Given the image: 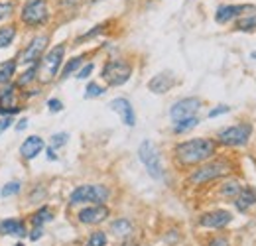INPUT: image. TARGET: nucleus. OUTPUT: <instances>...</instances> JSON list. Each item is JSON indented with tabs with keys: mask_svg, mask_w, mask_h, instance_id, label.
<instances>
[{
	"mask_svg": "<svg viewBox=\"0 0 256 246\" xmlns=\"http://www.w3.org/2000/svg\"><path fill=\"white\" fill-rule=\"evenodd\" d=\"M217 152V142L211 138H192L176 146V160L184 168L201 166Z\"/></svg>",
	"mask_w": 256,
	"mask_h": 246,
	"instance_id": "nucleus-1",
	"label": "nucleus"
},
{
	"mask_svg": "<svg viewBox=\"0 0 256 246\" xmlns=\"http://www.w3.org/2000/svg\"><path fill=\"white\" fill-rule=\"evenodd\" d=\"M65 58V44H60L56 48H52L48 54H44V58L38 63V79L42 85H48L52 83L60 69H62V63H64Z\"/></svg>",
	"mask_w": 256,
	"mask_h": 246,
	"instance_id": "nucleus-2",
	"label": "nucleus"
},
{
	"mask_svg": "<svg viewBox=\"0 0 256 246\" xmlns=\"http://www.w3.org/2000/svg\"><path fill=\"white\" fill-rule=\"evenodd\" d=\"M110 197V189L106 185L100 184H87L79 185L71 191L69 195V205H81V203H89V205H104Z\"/></svg>",
	"mask_w": 256,
	"mask_h": 246,
	"instance_id": "nucleus-3",
	"label": "nucleus"
},
{
	"mask_svg": "<svg viewBox=\"0 0 256 246\" xmlns=\"http://www.w3.org/2000/svg\"><path fill=\"white\" fill-rule=\"evenodd\" d=\"M232 170L230 162L228 160H215V162H209V164H201L192 176H190V184L192 185H203L209 184L213 180H219L228 176Z\"/></svg>",
	"mask_w": 256,
	"mask_h": 246,
	"instance_id": "nucleus-4",
	"label": "nucleus"
},
{
	"mask_svg": "<svg viewBox=\"0 0 256 246\" xmlns=\"http://www.w3.org/2000/svg\"><path fill=\"white\" fill-rule=\"evenodd\" d=\"M138 158L144 164L146 172L150 174L152 180H164V166H162V156L158 152V146L152 140H144L138 146Z\"/></svg>",
	"mask_w": 256,
	"mask_h": 246,
	"instance_id": "nucleus-5",
	"label": "nucleus"
},
{
	"mask_svg": "<svg viewBox=\"0 0 256 246\" xmlns=\"http://www.w3.org/2000/svg\"><path fill=\"white\" fill-rule=\"evenodd\" d=\"M132 75V65L124 60H110L104 63L102 71H100V79L108 85V87H120L124 85Z\"/></svg>",
	"mask_w": 256,
	"mask_h": 246,
	"instance_id": "nucleus-6",
	"label": "nucleus"
},
{
	"mask_svg": "<svg viewBox=\"0 0 256 246\" xmlns=\"http://www.w3.org/2000/svg\"><path fill=\"white\" fill-rule=\"evenodd\" d=\"M250 134H252V124L240 122V124H234V126L223 128L217 134V142L223 144V146L238 148V146H244L250 140Z\"/></svg>",
	"mask_w": 256,
	"mask_h": 246,
	"instance_id": "nucleus-7",
	"label": "nucleus"
},
{
	"mask_svg": "<svg viewBox=\"0 0 256 246\" xmlns=\"http://www.w3.org/2000/svg\"><path fill=\"white\" fill-rule=\"evenodd\" d=\"M20 18L26 26L30 28H38V26H44L50 18V8H48V2L46 0H28L20 12Z\"/></svg>",
	"mask_w": 256,
	"mask_h": 246,
	"instance_id": "nucleus-8",
	"label": "nucleus"
},
{
	"mask_svg": "<svg viewBox=\"0 0 256 246\" xmlns=\"http://www.w3.org/2000/svg\"><path fill=\"white\" fill-rule=\"evenodd\" d=\"M48 42H50L48 36H38V38H34L32 42L20 52V56H18L16 62L22 63V65H28V67L40 63V60L44 58V54H46V50H48Z\"/></svg>",
	"mask_w": 256,
	"mask_h": 246,
	"instance_id": "nucleus-9",
	"label": "nucleus"
},
{
	"mask_svg": "<svg viewBox=\"0 0 256 246\" xmlns=\"http://www.w3.org/2000/svg\"><path fill=\"white\" fill-rule=\"evenodd\" d=\"M22 104L18 98V85L16 83H8L0 89V114L2 116H12L16 112H20Z\"/></svg>",
	"mask_w": 256,
	"mask_h": 246,
	"instance_id": "nucleus-10",
	"label": "nucleus"
},
{
	"mask_svg": "<svg viewBox=\"0 0 256 246\" xmlns=\"http://www.w3.org/2000/svg\"><path fill=\"white\" fill-rule=\"evenodd\" d=\"M199 108H201V98H197V96H188V98L178 100L170 108L172 122H178V120H184V118H190V116H197Z\"/></svg>",
	"mask_w": 256,
	"mask_h": 246,
	"instance_id": "nucleus-11",
	"label": "nucleus"
},
{
	"mask_svg": "<svg viewBox=\"0 0 256 246\" xmlns=\"http://www.w3.org/2000/svg\"><path fill=\"white\" fill-rule=\"evenodd\" d=\"M108 215H110V209L106 205H89V207H85L77 213V218H79L81 224H91L93 226V224L104 222L108 218Z\"/></svg>",
	"mask_w": 256,
	"mask_h": 246,
	"instance_id": "nucleus-12",
	"label": "nucleus"
},
{
	"mask_svg": "<svg viewBox=\"0 0 256 246\" xmlns=\"http://www.w3.org/2000/svg\"><path fill=\"white\" fill-rule=\"evenodd\" d=\"M246 10H256V6H250V4H224V6H219L217 12H215V22L217 24H228L230 20L242 16Z\"/></svg>",
	"mask_w": 256,
	"mask_h": 246,
	"instance_id": "nucleus-13",
	"label": "nucleus"
},
{
	"mask_svg": "<svg viewBox=\"0 0 256 246\" xmlns=\"http://www.w3.org/2000/svg\"><path fill=\"white\" fill-rule=\"evenodd\" d=\"M230 220H232V215H230L228 211L219 209V211L203 213V215L199 216V226H203V228H215V230H221V228H224L226 224H230Z\"/></svg>",
	"mask_w": 256,
	"mask_h": 246,
	"instance_id": "nucleus-14",
	"label": "nucleus"
},
{
	"mask_svg": "<svg viewBox=\"0 0 256 246\" xmlns=\"http://www.w3.org/2000/svg\"><path fill=\"white\" fill-rule=\"evenodd\" d=\"M108 106H110V110H114L120 116V120L126 124V126H134L136 124V112H134V108H132V104H130L128 98H124V96L112 98Z\"/></svg>",
	"mask_w": 256,
	"mask_h": 246,
	"instance_id": "nucleus-15",
	"label": "nucleus"
},
{
	"mask_svg": "<svg viewBox=\"0 0 256 246\" xmlns=\"http://www.w3.org/2000/svg\"><path fill=\"white\" fill-rule=\"evenodd\" d=\"M176 85V77L172 71H162V73H156L150 81H148V89L150 92H156V94H164L168 92L172 87Z\"/></svg>",
	"mask_w": 256,
	"mask_h": 246,
	"instance_id": "nucleus-16",
	"label": "nucleus"
},
{
	"mask_svg": "<svg viewBox=\"0 0 256 246\" xmlns=\"http://www.w3.org/2000/svg\"><path fill=\"white\" fill-rule=\"evenodd\" d=\"M0 234H8V236H18V238H24L28 236V228H26V222L24 218H4L0 220Z\"/></svg>",
	"mask_w": 256,
	"mask_h": 246,
	"instance_id": "nucleus-17",
	"label": "nucleus"
},
{
	"mask_svg": "<svg viewBox=\"0 0 256 246\" xmlns=\"http://www.w3.org/2000/svg\"><path fill=\"white\" fill-rule=\"evenodd\" d=\"M44 148H46V142L42 136H28L20 146V156L24 160H34L44 152Z\"/></svg>",
	"mask_w": 256,
	"mask_h": 246,
	"instance_id": "nucleus-18",
	"label": "nucleus"
},
{
	"mask_svg": "<svg viewBox=\"0 0 256 246\" xmlns=\"http://www.w3.org/2000/svg\"><path fill=\"white\" fill-rule=\"evenodd\" d=\"M232 201H234L236 211L246 213L248 209H252V207L256 205V191L252 189V187H242V189H240V193H238Z\"/></svg>",
	"mask_w": 256,
	"mask_h": 246,
	"instance_id": "nucleus-19",
	"label": "nucleus"
},
{
	"mask_svg": "<svg viewBox=\"0 0 256 246\" xmlns=\"http://www.w3.org/2000/svg\"><path fill=\"white\" fill-rule=\"evenodd\" d=\"M110 232L114 236H120V238H128L132 232H134V226L128 218H116L110 222Z\"/></svg>",
	"mask_w": 256,
	"mask_h": 246,
	"instance_id": "nucleus-20",
	"label": "nucleus"
},
{
	"mask_svg": "<svg viewBox=\"0 0 256 246\" xmlns=\"http://www.w3.org/2000/svg\"><path fill=\"white\" fill-rule=\"evenodd\" d=\"M16 67H18L16 60H8V62L0 63V85H8L10 83V79L16 73Z\"/></svg>",
	"mask_w": 256,
	"mask_h": 246,
	"instance_id": "nucleus-21",
	"label": "nucleus"
},
{
	"mask_svg": "<svg viewBox=\"0 0 256 246\" xmlns=\"http://www.w3.org/2000/svg\"><path fill=\"white\" fill-rule=\"evenodd\" d=\"M50 220H54V215H52V209H50L48 205H42V207L32 215L34 226H44V224L50 222Z\"/></svg>",
	"mask_w": 256,
	"mask_h": 246,
	"instance_id": "nucleus-22",
	"label": "nucleus"
},
{
	"mask_svg": "<svg viewBox=\"0 0 256 246\" xmlns=\"http://www.w3.org/2000/svg\"><path fill=\"white\" fill-rule=\"evenodd\" d=\"M240 189H242V185L240 182H236V180H228V182H224L223 187H221V195H223L224 199H234L238 193H240Z\"/></svg>",
	"mask_w": 256,
	"mask_h": 246,
	"instance_id": "nucleus-23",
	"label": "nucleus"
},
{
	"mask_svg": "<svg viewBox=\"0 0 256 246\" xmlns=\"http://www.w3.org/2000/svg\"><path fill=\"white\" fill-rule=\"evenodd\" d=\"M201 122L199 120V116H190V118H184V120H178V122H174V132L176 134H184V132H190L193 130L197 124Z\"/></svg>",
	"mask_w": 256,
	"mask_h": 246,
	"instance_id": "nucleus-24",
	"label": "nucleus"
},
{
	"mask_svg": "<svg viewBox=\"0 0 256 246\" xmlns=\"http://www.w3.org/2000/svg\"><path fill=\"white\" fill-rule=\"evenodd\" d=\"M34 79H38V63H36V65H30V67L20 75V79H18L16 85H18V89H20V87H26V85L32 83Z\"/></svg>",
	"mask_w": 256,
	"mask_h": 246,
	"instance_id": "nucleus-25",
	"label": "nucleus"
},
{
	"mask_svg": "<svg viewBox=\"0 0 256 246\" xmlns=\"http://www.w3.org/2000/svg\"><path fill=\"white\" fill-rule=\"evenodd\" d=\"M238 32H252L256 30V14H248L244 18H238L236 26H234Z\"/></svg>",
	"mask_w": 256,
	"mask_h": 246,
	"instance_id": "nucleus-26",
	"label": "nucleus"
},
{
	"mask_svg": "<svg viewBox=\"0 0 256 246\" xmlns=\"http://www.w3.org/2000/svg\"><path fill=\"white\" fill-rule=\"evenodd\" d=\"M16 38V26H6L0 30V50L2 48H8Z\"/></svg>",
	"mask_w": 256,
	"mask_h": 246,
	"instance_id": "nucleus-27",
	"label": "nucleus"
},
{
	"mask_svg": "<svg viewBox=\"0 0 256 246\" xmlns=\"http://www.w3.org/2000/svg\"><path fill=\"white\" fill-rule=\"evenodd\" d=\"M81 63H83V56H77V58H73L71 62L65 63L64 71H62V79H67V77H71L73 73H77V69L81 67Z\"/></svg>",
	"mask_w": 256,
	"mask_h": 246,
	"instance_id": "nucleus-28",
	"label": "nucleus"
},
{
	"mask_svg": "<svg viewBox=\"0 0 256 246\" xmlns=\"http://www.w3.org/2000/svg\"><path fill=\"white\" fill-rule=\"evenodd\" d=\"M85 246H106V232H102V230L91 232V236L87 238Z\"/></svg>",
	"mask_w": 256,
	"mask_h": 246,
	"instance_id": "nucleus-29",
	"label": "nucleus"
},
{
	"mask_svg": "<svg viewBox=\"0 0 256 246\" xmlns=\"http://www.w3.org/2000/svg\"><path fill=\"white\" fill-rule=\"evenodd\" d=\"M104 92H106V89L93 81V83H89L87 89H85V98H96V96H100V94H104Z\"/></svg>",
	"mask_w": 256,
	"mask_h": 246,
	"instance_id": "nucleus-30",
	"label": "nucleus"
},
{
	"mask_svg": "<svg viewBox=\"0 0 256 246\" xmlns=\"http://www.w3.org/2000/svg\"><path fill=\"white\" fill-rule=\"evenodd\" d=\"M67 140H69V134H67V132H58V134L52 136V140H50V148L58 150V148H62V146L67 144Z\"/></svg>",
	"mask_w": 256,
	"mask_h": 246,
	"instance_id": "nucleus-31",
	"label": "nucleus"
},
{
	"mask_svg": "<svg viewBox=\"0 0 256 246\" xmlns=\"http://www.w3.org/2000/svg\"><path fill=\"white\" fill-rule=\"evenodd\" d=\"M20 189H22L20 182H10V184H6L0 189V195H2V197H12V195H18Z\"/></svg>",
	"mask_w": 256,
	"mask_h": 246,
	"instance_id": "nucleus-32",
	"label": "nucleus"
},
{
	"mask_svg": "<svg viewBox=\"0 0 256 246\" xmlns=\"http://www.w3.org/2000/svg\"><path fill=\"white\" fill-rule=\"evenodd\" d=\"M12 2L10 0H2L0 2V20H4L6 16H10V12H12Z\"/></svg>",
	"mask_w": 256,
	"mask_h": 246,
	"instance_id": "nucleus-33",
	"label": "nucleus"
},
{
	"mask_svg": "<svg viewBox=\"0 0 256 246\" xmlns=\"http://www.w3.org/2000/svg\"><path fill=\"white\" fill-rule=\"evenodd\" d=\"M93 69H95V65H93V63H87V65H83V67L79 69V73H77V79H87V77L93 73Z\"/></svg>",
	"mask_w": 256,
	"mask_h": 246,
	"instance_id": "nucleus-34",
	"label": "nucleus"
},
{
	"mask_svg": "<svg viewBox=\"0 0 256 246\" xmlns=\"http://www.w3.org/2000/svg\"><path fill=\"white\" fill-rule=\"evenodd\" d=\"M48 110L60 112V110H64V102H62L60 98H50V100H48Z\"/></svg>",
	"mask_w": 256,
	"mask_h": 246,
	"instance_id": "nucleus-35",
	"label": "nucleus"
},
{
	"mask_svg": "<svg viewBox=\"0 0 256 246\" xmlns=\"http://www.w3.org/2000/svg\"><path fill=\"white\" fill-rule=\"evenodd\" d=\"M230 108L226 106V104H219V106H215V108H211L209 110V118H215V116H221V114H226Z\"/></svg>",
	"mask_w": 256,
	"mask_h": 246,
	"instance_id": "nucleus-36",
	"label": "nucleus"
},
{
	"mask_svg": "<svg viewBox=\"0 0 256 246\" xmlns=\"http://www.w3.org/2000/svg\"><path fill=\"white\" fill-rule=\"evenodd\" d=\"M102 30H104V26H102V24H100V26H96L95 30L87 32V34H83V36H81V38L77 40V44H83L85 40H89V38H95L96 34H100V32H102Z\"/></svg>",
	"mask_w": 256,
	"mask_h": 246,
	"instance_id": "nucleus-37",
	"label": "nucleus"
},
{
	"mask_svg": "<svg viewBox=\"0 0 256 246\" xmlns=\"http://www.w3.org/2000/svg\"><path fill=\"white\" fill-rule=\"evenodd\" d=\"M28 236H30V240H34V242L40 240V238L44 236V226H34L32 230L28 232Z\"/></svg>",
	"mask_w": 256,
	"mask_h": 246,
	"instance_id": "nucleus-38",
	"label": "nucleus"
},
{
	"mask_svg": "<svg viewBox=\"0 0 256 246\" xmlns=\"http://www.w3.org/2000/svg\"><path fill=\"white\" fill-rule=\"evenodd\" d=\"M207 246H228V238L226 236H215L207 242Z\"/></svg>",
	"mask_w": 256,
	"mask_h": 246,
	"instance_id": "nucleus-39",
	"label": "nucleus"
},
{
	"mask_svg": "<svg viewBox=\"0 0 256 246\" xmlns=\"http://www.w3.org/2000/svg\"><path fill=\"white\" fill-rule=\"evenodd\" d=\"M12 122H14V120H12V116H2V118H0V134H2V132H6V130L12 126Z\"/></svg>",
	"mask_w": 256,
	"mask_h": 246,
	"instance_id": "nucleus-40",
	"label": "nucleus"
},
{
	"mask_svg": "<svg viewBox=\"0 0 256 246\" xmlns=\"http://www.w3.org/2000/svg\"><path fill=\"white\" fill-rule=\"evenodd\" d=\"M26 126H28V118H24V120H20V122H18V126H16V130H18V132H22V130H24Z\"/></svg>",
	"mask_w": 256,
	"mask_h": 246,
	"instance_id": "nucleus-41",
	"label": "nucleus"
},
{
	"mask_svg": "<svg viewBox=\"0 0 256 246\" xmlns=\"http://www.w3.org/2000/svg\"><path fill=\"white\" fill-rule=\"evenodd\" d=\"M48 158H50V160H58V154H56L54 148H48Z\"/></svg>",
	"mask_w": 256,
	"mask_h": 246,
	"instance_id": "nucleus-42",
	"label": "nucleus"
},
{
	"mask_svg": "<svg viewBox=\"0 0 256 246\" xmlns=\"http://www.w3.org/2000/svg\"><path fill=\"white\" fill-rule=\"evenodd\" d=\"M65 2H67V4H77L79 0H65Z\"/></svg>",
	"mask_w": 256,
	"mask_h": 246,
	"instance_id": "nucleus-43",
	"label": "nucleus"
},
{
	"mask_svg": "<svg viewBox=\"0 0 256 246\" xmlns=\"http://www.w3.org/2000/svg\"><path fill=\"white\" fill-rule=\"evenodd\" d=\"M14 246H24V244H22V242H16V244H14Z\"/></svg>",
	"mask_w": 256,
	"mask_h": 246,
	"instance_id": "nucleus-44",
	"label": "nucleus"
}]
</instances>
